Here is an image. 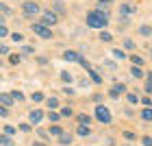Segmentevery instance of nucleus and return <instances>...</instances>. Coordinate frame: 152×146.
Here are the masks:
<instances>
[{
  "mask_svg": "<svg viewBox=\"0 0 152 146\" xmlns=\"http://www.w3.org/2000/svg\"><path fill=\"white\" fill-rule=\"evenodd\" d=\"M85 20H87V26H89V29H104V26L109 24V15H104V13H100L98 9L89 11Z\"/></svg>",
  "mask_w": 152,
  "mask_h": 146,
  "instance_id": "f257e3e1",
  "label": "nucleus"
},
{
  "mask_svg": "<svg viewBox=\"0 0 152 146\" xmlns=\"http://www.w3.org/2000/svg\"><path fill=\"white\" fill-rule=\"evenodd\" d=\"M33 33L39 35L41 39H50V37H52L50 26H46V24H41V22H35V24H33Z\"/></svg>",
  "mask_w": 152,
  "mask_h": 146,
  "instance_id": "f03ea898",
  "label": "nucleus"
},
{
  "mask_svg": "<svg viewBox=\"0 0 152 146\" xmlns=\"http://www.w3.org/2000/svg\"><path fill=\"white\" fill-rule=\"evenodd\" d=\"M96 120L102 122V124H109L111 122V111H109L104 105H98L96 107Z\"/></svg>",
  "mask_w": 152,
  "mask_h": 146,
  "instance_id": "7ed1b4c3",
  "label": "nucleus"
},
{
  "mask_svg": "<svg viewBox=\"0 0 152 146\" xmlns=\"http://www.w3.org/2000/svg\"><path fill=\"white\" fill-rule=\"evenodd\" d=\"M22 13H24L26 18H33V15H37V13H41V9H39L37 2H31V0H26V2L22 4Z\"/></svg>",
  "mask_w": 152,
  "mask_h": 146,
  "instance_id": "20e7f679",
  "label": "nucleus"
},
{
  "mask_svg": "<svg viewBox=\"0 0 152 146\" xmlns=\"http://www.w3.org/2000/svg\"><path fill=\"white\" fill-rule=\"evenodd\" d=\"M59 22V15L54 11H44L41 13V24H46V26H54Z\"/></svg>",
  "mask_w": 152,
  "mask_h": 146,
  "instance_id": "39448f33",
  "label": "nucleus"
},
{
  "mask_svg": "<svg viewBox=\"0 0 152 146\" xmlns=\"http://www.w3.org/2000/svg\"><path fill=\"white\" fill-rule=\"evenodd\" d=\"M63 59L65 61H72V63H80V61H83V57L78 52H74V50H65L63 52Z\"/></svg>",
  "mask_w": 152,
  "mask_h": 146,
  "instance_id": "423d86ee",
  "label": "nucleus"
},
{
  "mask_svg": "<svg viewBox=\"0 0 152 146\" xmlns=\"http://www.w3.org/2000/svg\"><path fill=\"white\" fill-rule=\"evenodd\" d=\"M122 92H126V85H124V83H117V85H113L109 89V96H111V98H120Z\"/></svg>",
  "mask_w": 152,
  "mask_h": 146,
  "instance_id": "0eeeda50",
  "label": "nucleus"
},
{
  "mask_svg": "<svg viewBox=\"0 0 152 146\" xmlns=\"http://www.w3.org/2000/svg\"><path fill=\"white\" fill-rule=\"evenodd\" d=\"M28 120H31V124H39L41 120H44V111H39V109H33L31 114H28Z\"/></svg>",
  "mask_w": 152,
  "mask_h": 146,
  "instance_id": "6e6552de",
  "label": "nucleus"
},
{
  "mask_svg": "<svg viewBox=\"0 0 152 146\" xmlns=\"http://www.w3.org/2000/svg\"><path fill=\"white\" fill-rule=\"evenodd\" d=\"M76 133H78V135H83V137H87V135H91V129H89V124H78Z\"/></svg>",
  "mask_w": 152,
  "mask_h": 146,
  "instance_id": "1a4fd4ad",
  "label": "nucleus"
},
{
  "mask_svg": "<svg viewBox=\"0 0 152 146\" xmlns=\"http://www.w3.org/2000/svg\"><path fill=\"white\" fill-rule=\"evenodd\" d=\"M13 100H15V98H13L11 94H2V96H0V102H2V107H11Z\"/></svg>",
  "mask_w": 152,
  "mask_h": 146,
  "instance_id": "9d476101",
  "label": "nucleus"
},
{
  "mask_svg": "<svg viewBox=\"0 0 152 146\" xmlns=\"http://www.w3.org/2000/svg\"><path fill=\"white\" fill-rule=\"evenodd\" d=\"M137 31H139V35H143V37H150L152 35V26H148V24H141Z\"/></svg>",
  "mask_w": 152,
  "mask_h": 146,
  "instance_id": "9b49d317",
  "label": "nucleus"
},
{
  "mask_svg": "<svg viewBox=\"0 0 152 146\" xmlns=\"http://www.w3.org/2000/svg\"><path fill=\"white\" fill-rule=\"evenodd\" d=\"M52 9H54V13H65V4L61 2V0H54V2H52Z\"/></svg>",
  "mask_w": 152,
  "mask_h": 146,
  "instance_id": "f8f14e48",
  "label": "nucleus"
},
{
  "mask_svg": "<svg viewBox=\"0 0 152 146\" xmlns=\"http://www.w3.org/2000/svg\"><path fill=\"white\" fill-rule=\"evenodd\" d=\"M130 74H133L135 79H143V76H146V74H143V70H141L139 66H133V68H130Z\"/></svg>",
  "mask_w": 152,
  "mask_h": 146,
  "instance_id": "ddd939ff",
  "label": "nucleus"
},
{
  "mask_svg": "<svg viewBox=\"0 0 152 146\" xmlns=\"http://www.w3.org/2000/svg\"><path fill=\"white\" fill-rule=\"evenodd\" d=\"M141 118H143L146 122H152V107H146V109H143V111H141Z\"/></svg>",
  "mask_w": 152,
  "mask_h": 146,
  "instance_id": "4468645a",
  "label": "nucleus"
},
{
  "mask_svg": "<svg viewBox=\"0 0 152 146\" xmlns=\"http://www.w3.org/2000/svg\"><path fill=\"white\" fill-rule=\"evenodd\" d=\"M0 144H2V146H15V142L11 140V135H2V137H0Z\"/></svg>",
  "mask_w": 152,
  "mask_h": 146,
  "instance_id": "2eb2a0df",
  "label": "nucleus"
},
{
  "mask_svg": "<svg viewBox=\"0 0 152 146\" xmlns=\"http://www.w3.org/2000/svg\"><path fill=\"white\" fill-rule=\"evenodd\" d=\"M50 135H54V137H61V135H63V129L54 124V127H50Z\"/></svg>",
  "mask_w": 152,
  "mask_h": 146,
  "instance_id": "dca6fc26",
  "label": "nucleus"
},
{
  "mask_svg": "<svg viewBox=\"0 0 152 146\" xmlns=\"http://www.w3.org/2000/svg\"><path fill=\"white\" fill-rule=\"evenodd\" d=\"M46 105H48V109H50V111H54V109L59 107V100H57V98H48Z\"/></svg>",
  "mask_w": 152,
  "mask_h": 146,
  "instance_id": "f3484780",
  "label": "nucleus"
},
{
  "mask_svg": "<svg viewBox=\"0 0 152 146\" xmlns=\"http://www.w3.org/2000/svg\"><path fill=\"white\" fill-rule=\"evenodd\" d=\"M130 61H133V66H139V68H141L143 63H146V61H143V59L139 57V55H133V57H130Z\"/></svg>",
  "mask_w": 152,
  "mask_h": 146,
  "instance_id": "a211bd4d",
  "label": "nucleus"
},
{
  "mask_svg": "<svg viewBox=\"0 0 152 146\" xmlns=\"http://www.w3.org/2000/svg\"><path fill=\"white\" fill-rule=\"evenodd\" d=\"M59 144H72V135L70 133H63L59 137Z\"/></svg>",
  "mask_w": 152,
  "mask_h": 146,
  "instance_id": "6ab92c4d",
  "label": "nucleus"
},
{
  "mask_svg": "<svg viewBox=\"0 0 152 146\" xmlns=\"http://www.w3.org/2000/svg\"><path fill=\"white\" fill-rule=\"evenodd\" d=\"M89 76H91V81H94V83H102V76L96 72V70H89Z\"/></svg>",
  "mask_w": 152,
  "mask_h": 146,
  "instance_id": "aec40b11",
  "label": "nucleus"
},
{
  "mask_svg": "<svg viewBox=\"0 0 152 146\" xmlns=\"http://www.w3.org/2000/svg\"><path fill=\"white\" fill-rule=\"evenodd\" d=\"M120 11L124 13V15H130V13H133L135 9H133V7H130V4H122V7H120Z\"/></svg>",
  "mask_w": 152,
  "mask_h": 146,
  "instance_id": "412c9836",
  "label": "nucleus"
},
{
  "mask_svg": "<svg viewBox=\"0 0 152 146\" xmlns=\"http://www.w3.org/2000/svg\"><path fill=\"white\" fill-rule=\"evenodd\" d=\"M126 98H128V102H130V105L139 102V96H137V94H133V92H128V94H126Z\"/></svg>",
  "mask_w": 152,
  "mask_h": 146,
  "instance_id": "4be33fe9",
  "label": "nucleus"
},
{
  "mask_svg": "<svg viewBox=\"0 0 152 146\" xmlns=\"http://www.w3.org/2000/svg\"><path fill=\"white\" fill-rule=\"evenodd\" d=\"M2 135H15V127H2Z\"/></svg>",
  "mask_w": 152,
  "mask_h": 146,
  "instance_id": "5701e85b",
  "label": "nucleus"
},
{
  "mask_svg": "<svg viewBox=\"0 0 152 146\" xmlns=\"http://www.w3.org/2000/svg\"><path fill=\"white\" fill-rule=\"evenodd\" d=\"M100 39H102V41H107V44H109V41L113 39V35H111V33H107V31H100Z\"/></svg>",
  "mask_w": 152,
  "mask_h": 146,
  "instance_id": "b1692460",
  "label": "nucleus"
},
{
  "mask_svg": "<svg viewBox=\"0 0 152 146\" xmlns=\"http://www.w3.org/2000/svg\"><path fill=\"white\" fill-rule=\"evenodd\" d=\"M61 81H63V83H72L74 76H72L70 72H61Z\"/></svg>",
  "mask_w": 152,
  "mask_h": 146,
  "instance_id": "393cba45",
  "label": "nucleus"
},
{
  "mask_svg": "<svg viewBox=\"0 0 152 146\" xmlns=\"http://www.w3.org/2000/svg\"><path fill=\"white\" fill-rule=\"evenodd\" d=\"M20 61H22V55H11L9 57V63H13V66H18Z\"/></svg>",
  "mask_w": 152,
  "mask_h": 146,
  "instance_id": "a878e982",
  "label": "nucleus"
},
{
  "mask_svg": "<svg viewBox=\"0 0 152 146\" xmlns=\"http://www.w3.org/2000/svg\"><path fill=\"white\" fill-rule=\"evenodd\" d=\"M78 122H80V124H89V122H91V116L80 114V116H78Z\"/></svg>",
  "mask_w": 152,
  "mask_h": 146,
  "instance_id": "bb28decb",
  "label": "nucleus"
},
{
  "mask_svg": "<svg viewBox=\"0 0 152 146\" xmlns=\"http://www.w3.org/2000/svg\"><path fill=\"white\" fill-rule=\"evenodd\" d=\"M11 96H13L15 100H24V94L20 92V89H13V92H11Z\"/></svg>",
  "mask_w": 152,
  "mask_h": 146,
  "instance_id": "cd10ccee",
  "label": "nucleus"
},
{
  "mask_svg": "<svg viewBox=\"0 0 152 146\" xmlns=\"http://www.w3.org/2000/svg\"><path fill=\"white\" fill-rule=\"evenodd\" d=\"M20 131L28 133V131H33V124H31V122H24V124H20Z\"/></svg>",
  "mask_w": 152,
  "mask_h": 146,
  "instance_id": "c85d7f7f",
  "label": "nucleus"
},
{
  "mask_svg": "<svg viewBox=\"0 0 152 146\" xmlns=\"http://www.w3.org/2000/svg\"><path fill=\"white\" fill-rule=\"evenodd\" d=\"M113 57H115V59H126V55H124V50L115 48V50H113Z\"/></svg>",
  "mask_w": 152,
  "mask_h": 146,
  "instance_id": "c756f323",
  "label": "nucleus"
},
{
  "mask_svg": "<svg viewBox=\"0 0 152 146\" xmlns=\"http://www.w3.org/2000/svg\"><path fill=\"white\" fill-rule=\"evenodd\" d=\"M48 118H50V122H57L59 118H63L61 114H57V111H50V114H48Z\"/></svg>",
  "mask_w": 152,
  "mask_h": 146,
  "instance_id": "7c9ffc66",
  "label": "nucleus"
},
{
  "mask_svg": "<svg viewBox=\"0 0 152 146\" xmlns=\"http://www.w3.org/2000/svg\"><path fill=\"white\" fill-rule=\"evenodd\" d=\"M72 114H74L72 107H63V109H61V116H63V118H70Z\"/></svg>",
  "mask_w": 152,
  "mask_h": 146,
  "instance_id": "2f4dec72",
  "label": "nucleus"
},
{
  "mask_svg": "<svg viewBox=\"0 0 152 146\" xmlns=\"http://www.w3.org/2000/svg\"><path fill=\"white\" fill-rule=\"evenodd\" d=\"M37 135L41 137V140H48V137H50V133H48V131H44V129H37Z\"/></svg>",
  "mask_w": 152,
  "mask_h": 146,
  "instance_id": "473e14b6",
  "label": "nucleus"
},
{
  "mask_svg": "<svg viewBox=\"0 0 152 146\" xmlns=\"http://www.w3.org/2000/svg\"><path fill=\"white\" fill-rule=\"evenodd\" d=\"M124 48H126V50H133V48H135V41H133V39H126V41H124Z\"/></svg>",
  "mask_w": 152,
  "mask_h": 146,
  "instance_id": "72a5a7b5",
  "label": "nucleus"
},
{
  "mask_svg": "<svg viewBox=\"0 0 152 146\" xmlns=\"http://www.w3.org/2000/svg\"><path fill=\"white\" fill-rule=\"evenodd\" d=\"M33 100H35V102H41V100H44V94H41V92H35V94H33Z\"/></svg>",
  "mask_w": 152,
  "mask_h": 146,
  "instance_id": "f704fd0d",
  "label": "nucleus"
},
{
  "mask_svg": "<svg viewBox=\"0 0 152 146\" xmlns=\"http://www.w3.org/2000/svg\"><path fill=\"white\" fill-rule=\"evenodd\" d=\"M7 35H9V29L2 24V26H0V37H7Z\"/></svg>",
  "mask_w": 152,
  "mask_h": 146,
  "instance_id": "c9c22d12",
  "label": "nucleus"
},
{
  "mask_svg": "<svg viewBox=\"0 0 152 146\" xmlns=\"http://www.w3.org/2000/svg\"><path fill=\"white\" fill-rule=\"evenodd\" d=\"M124 137H126V140H135V133H133V131H124Z\"/></svg>",
  "mask_w": 152,
  "mask_h": 146,
  "instance_id": "e433bc0d",
  "label": "nucleus"
},
{
  "mask_svg": "<svg viewBox=\"0 0 152 146\" xmlns=\"http://www.w3.org/2000/svg\"><path fill=\"white\" fill-rule=\"evenodd\" d=\"M94 100L98 102V105H102V100H104V96H102V94H94Z\"/></svg>",
  "mask_w": 152,
  "mask_h": 146,
  "instance_id": "4c0bfd02",
  "label": "nucleus"
},
{
  "mask_svg": "<svg viewBox=\"0 0 152 146\" xmlns=\"http://www.w3.org/2000/svg\"><path fill=\"white\" fill-rule=\"evenodd\" d=\"M141 102H143L146 107H150V105H152V98H150V96H143V98H141Z\"/></svg>",
  "mask_w": 152,
  "mask_h": 146,
  "instance_id": "58836bf2",
  "label": "nucleus"
},
{
  "mask_svg": "<svg viewBox=\"0 0 152 146\" xmlns=\"http://www.w3.org/2000/svg\"><path fill=\"white\" fill-rule=\"evenodd\" d=\"M98 11H100V13H104V15H109V7H107V4H100V7H98Z\"/></svg>",
  "mask_w": 152,
  "mask_h": 146,
  "instance_id": "ea45409f",
  "label": "nucleus"
},
{
  "mask_svg": "<svg viewBox=\"0 0 152 146\" xmlns=\"http://www.w3.org/2000/svg\"><path fill=\"white\" fill-rule=\"evenodd\" d=\"M11 39H13V41H22V39H24V35H20V33H13Z\"/></svg>",
  "mask_w": 152,
  "mask_h": 146,
  "instance_id": "a19ab883",
  "label": "nucleus"
},
{
  "mask_svg": "<svg viewBox=\"0 0 152 146\" xmlns=\"http://www.w3.org/2000/svg\"><path fill=\"white\" fill-rule=\"evenodd\" d=\"M0 116H2V118L9 116V107H0Z\"/></svg>",
  "mask_w": 152,
  "mask_h": 146,
  "instance_id": "79ce46f5",
  "label": "nucleus"
},
{
  "mask_svg": "<svg viewBox=\"0 0 152 146\" xmlns=\"http://www.w3.org/2000/svg\"><path fill=\"white\" fill-rule=\"evenodd\" d=\"M22 52H24V55H33V46H24Z\"/></svg>",
  "mask_w": 152,
  "mask_h": 146,
  "instance_id": "37998d69",
  "label": "nucleus"
},
{
  "mask_svg": "<svg viewBox=\"0 0 152 146\" xmlns=\"http://www.w3.org/2000/svg\"><path fill=\"white\" fill-rule=\"evenodd\" d=\"M141 142H143V146H152V137H148V135H146Z\"/></svg>",
  "mask_w": 152,
  "mask_h": 146,
  "instance_id": "c03bdc74",
  "label": "nucleus"
},
{
  "mask_svg": "<svg viewBox=\"0 0 152 146\" xmlns=\"http://www.w3.org/2000/svg\"><path fill=\"white\" fill-rule=\"evenodd\" d=\"M0 9H2V15H9V13H11V9H9V7H7V4H2V7H0Z\"/></svg>",
  "mask_w": 152,
  "mask_h": 146,
  "instance_id": "a18cd8bd",
  "label": "nucleus"
},
{
  "mask_svg": "<svg viewBox=\"0 0 152 146\" xmlns=\"http://www.w3.org/2000/svg\"><path fill=\"white\" fill-rule=\"evenodd\" d=\"M146 92H148V94H152V83H146Z\"/></svg>",
  "mask_w": 152,
  "mask_h": 146,
  "instance_id": "49530a36",
  "label": "nucleus"
},
{
  "mask_svg": "<svg viewBox=\"0 0 152 146\" xmlns=\"http://www.w3.org/2000/svg\"><path fill=\"white\" fill-rule=\"evenodd\" d=\"M33 146H46L44 142H33Z\"/></svg>",
  "mask_w": 152,
  "mask_h": 146,
  "instance_id": "de8ad7c7",
  "label": "nucleus"
},
{
  "mask_svg": "<svg viewBox=\"0 0 152 146\" xmlns=\"http://www.w3.org/2000/svg\"><path fill=\"white\" fill-rule=\"evenodd\" d=\"M100 2H102V4H109V2H113V0H100Z\"/></svg>",
  "mask_w": 152,
  "mask_h": 146,
  "instance_id": "09e8293b",
  "label": "nucleus"
},
{
  "mask_svg": "<svg viewBox=\"0 0 152 146\" xmlns=\"http://www.w3.org/2000/svg\"><path fill=\"white\" fill-rule=\"evenodd\" d=\"M150 55H152V50H150Z\"/></svg>",
  "mask_w": 152,
  "mask_h": 146,
  "instance_id": "8fccbe9b",
  "label": "nucleus"
}]
</instances>
